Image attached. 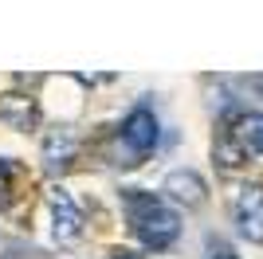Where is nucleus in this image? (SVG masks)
Masks as SVG:
<instances>
[{"instance_id": "39448f33", "label": "nucleus", "mask_w": 263, "mask_h": 259, "mask_svg": "<svg viewBox=\"0 0 263 259\" xmlns=\"http://www.w3.org/2000/svg\"><path fill=\"white\" fill-rule=\"evenodd\" d=\"M165 193L173 196L177 205H185V208H197V205H204V181H200V173H193V169H173L169 177H165V184H161Z\"/></svg>"}, {"instance_id": "f03ea898", "label": "nucleus", "mask_w": 263, "mask_h": 259, "mask_svg": "<svg viewBox=\"0 0 263 259\" xmlns=\"http://www.w3.org/2000/svg\"><path fill=\"white\" fill-rule=\"evenodd\" d=\"M118 138L122 145L134 153V157H145V153L157 145V138H161V126H157V114L149 106H134L126 118H122L118 126Z\"/></svg>"}, {"instance_id": "9d476101", "label": "nucleus", "mask_w": 263, "mask_h": 259, "mask_svg": "<svg viewBox=\"0 0 263 259\" xmlns=\"http://www.w3.org/2000/svg\"><path fill=\"white\" fill-rule=\"evenodd\" d=\"M209 259H240V255H236L232 248H224V244H220V248H212V255H209Z\"/></svg>"}, {"instance_id": "1a4fd4ad", "label": "nucleus", "mask_w": 263, "mask_h": 259, "mask_svg": "<svg viewBox=\"0 0 263 259\" xmlns=\"http://www.w3.org/2000/svg\"><path fill=\"white\" fill-rule=\"evenodd\" d=\"M8 189H12V165L0 157V205H8Z\"/></svg>"}, {"instance_id": "9b49d317", "label": "nucleus", "mask_w": 263, "mask_h": 259, "mask_svg": "<svg viewBox=\"0 0 263 259\" xmlns=\"http://www.w3.org/2000/svg\"><path fill=\"white\" fill-rule=\"evenodd\" d=\"M114 259H138V255H130V251H118V255H114Z\"/></svg>"}, {"instance_id": "0eeeda50", "label": "nucleus", "mask_w": 263, "mask_h": 259, "mask_svg": "<svg viewBox=\"0 0 263 259\" xmlns=\"http://www.w3.org/2000/svg\"><path fill=\"white\" fill-rule=\"evenodd\" d=\"M75 150H79V134L71 126L47 130V138H44V165H47V169H63V165L75 157Z\"/></svg>"}, {"instance_id": "f257e3e1", "label": "nucleus", "mask_w": 263, "mask_h": 259, "mask_svg": "<svg viewBox=\"0 0 263 259\" xmlns=\"http://www.w3.org/2000/svg\"><path fill=\"white\" fill-rule=\"evenodd\" d=\"M126 212H130V224H134V232H138V239L154 251H165L181 236V216L154 193L126 189Z\"/></svg>"}, {"instance_id": "6e6552de", "label": "nucleus", "mask_w": 263, "mask_h": 259, "mask_svg": "<svg viewBox=\"0 0 263 259\" xmlns=\"http://www.w3.org/2000/svg\"><path fill=\"white\" fill-rule=\"evenodd\" d=\"M0 122H8L12 130H35L40 110L28 95H0Z\"/></svg>"}, {"instance_id": "423d86ee", "label": "nucleus", "mask_w": 263, "mask_h": 259, "mask_svg": "<svg viewBox=\"0 0 263 259\" xmlns=\"http://www.w3.org/2000/svg\"><path fill=\"white\" fill-rule=\"evenodd\" d=\"M228 138L240 145L243 157H248V153H263V114L240 110V114L232 118V126H228Z\"/></svg>"}, {"instance_id": "7ed1b4c3", "label": "nucleus", "mask_w": 263, "mask_h": 259, "mask_svg": "<svg viewBox=\"0 0 263 259\" xmlns=\"http://www.w3.org/2000/svg\"><path fill=\"white\" fill-rule=\"evenodd\" d=\"M232 216L248 244H263V184H243L232 200Z\"/></svg>"}, {"instance_id": "20e7f679", "label": "nucleus", "mask_w": 263, "mask_h": 259, "mask_svg": "<svg viewBox=\"0 0 263 259\" xmlns=\"http://www.w3.org/2000/svg\"><path fill=\"white\" fill-rule=\"evenodd\" d=\"M47 205H51V232L59 244H71V239L83 232V212H79L75 196L67 189H51L47 193Z\"/></svg>"}]
</instances>
